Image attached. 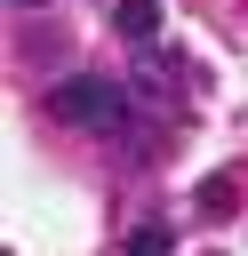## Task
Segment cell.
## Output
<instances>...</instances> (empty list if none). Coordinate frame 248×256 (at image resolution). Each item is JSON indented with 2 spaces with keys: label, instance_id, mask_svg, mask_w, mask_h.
I'll list each match as a JSON object with an SVG mask.
<instances>
[{
  "label": "cell",
  "instance_id": "1",
  "mask_svg": "<svg viewBox=\"0 0 248 256\" xmlns=\"http://www.w3.org/2000/svg\"><path fill=\"white\" fill-rule=\"evenodd\" d=\"M48 112H56L64 128H120L136 104H128V88H120V80L80 72V80H56V88H48Z\"/></svg>",
  "mask_w": 248,
  "mask_h": 256
},
{
  "label": "cell",
  "instance_id": "2",
  "mask_svg": "<svg viewBox=\"0 0 248 256\" xmlns=\"http://www.w3.org/2000/svg\"><path fill=\"white\" fill-rule=\"evenodd\" d=\"M136 88H144L152 104H176V96H184V64H176L168 48H136Z\"/></svg>",
  "mask_w": 248,
  "mask_h": 256
},
{
  "label": "cell",
  "instance_id": "3",
  "mask_svg": "<svg viewBox=\"0 0 248 256\" xmlns=\"http://www.w3.org/2000/svg\"><path fill=\"white\" fill-rule=\"evenodd\" d=\"M112 24H120L128 40H144V48H152V32H160V0H120V8H112Z\"/></svg>",
  "mask_w": 248,
  "mask_h": 256
},
{
  "label": "cell",
  "instance_id": "4",
  "mask_svg": "<svg viewBox=\"0 0 248 256\" xmlns=\"http://www.w3.org/2000/svg\"><path fill=\"white\" fill-rule=\"evenodd\" d=\"M168 248H176V232H168L160 216H144V224L128 232V256H168Z\"/></svg>",
  "mask_w": 248,
  "mask_h": 256
},
{
  "label": "cell",
  "instance_id": "5",
  "mask_svg": "<svg viewBox=\"0 0 248 256\" xmlns=\"http://www.w3.org/2000/svg\"><path fill=\"white\" fill-rule=\"evenodd\" d=\"M16 8H40V0H16Z\"/></svg>",
  "mask_w": 248,
  "mask_h": 256
}]
</instances>
